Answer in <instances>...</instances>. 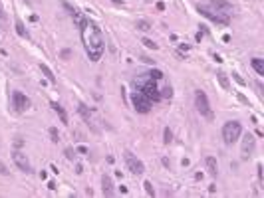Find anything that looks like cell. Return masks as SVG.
Here are the masks:
<instances>
[{
  "label": "cell",
  "instance_id": "obj_1",
  "mask_svg": "<svg viewBox=\"0 0 264 198\" xmlns=\"http://www.w3.org/2000/svg\"><path fill=\"white\" fill-rule=\"evenodd\" d=\"M80 30H82V42H83V48H86L87 57H90L91 61H99L101 56H103V50H105V42H103L101 28L93 20L86 18L83 24L80 26Z\"/></svg>",
  "mask_w": 264,
  "mask_h": 198
},
{
  "label": "cell",
  "instance_id": "obj_2",
  "mask_svg": "<svg viewBox=\"0 0 264 198\" xmlns=\"http://www.w3.org/2000/svg\"><path fill=\"white\" fill-rule=\"evenodd\" d=\"M133 85H135V91H141L149 101H161V91L157 87V81L151 79L147 73H141V77L133 79Z\"/></svg>",
  "mask_w": 264,
  "mask_h": 198
},
{
  "label": "cell",
  "instance_id": "obj_3",
  "mask_svg": "<svg viewBox=\"0 0 264 198\" xmlns=\"http://www.w3.org/2000/svg\"><path fill=\"white\" fill-rule=\"evenodd\" d=\"M242 135V125L238 121H228L225 123L222 127V139H225V145H234L236 141Z\"/></svg>",
  "mask_w": 264,
  "mask_h": 198
},
{
  "label": "cell",
  "instance_id": "obj_4",
  "mask_svg": "<svg viewBox=\"0 0 264 198\" xmlns=\"http://www.w3.org/2000/svg\"><path fill=\"white\" fill-rule=\"evenodd\" d=\"M195 107H197V111L205 119L212 121V117H215V115H212V109H211V103H209V97H206V93L203 89L195 91Z\"/></svg>",
  "mask_w": 264,
  "mask_h": 198
},
{
  "label": "cell",
  "instance_id": "obj_5",
  "mask_svg": "<svg viewBox=\"0 0 264 198\" xmlns=\"http://www.w3.org/2000/svg\"><path fill=\"white\" fill-rule=\"evenodd\" d=\"M131 103H133V109L137 113H149V111H151V101H149L141 91H133Z\"/></svg>",
  "mask_w": 264,
  "mask_h": 198
},
{
  "label": "cell",
  "instance_id": "obj_6",
  "mask_svg": "<svg viewBox=\"0 0 264 198\" xmlns=\"http://www.w3.org/2000/svg\"><path fill=\"white\" fill-rule=\"evenodd\" d=\"M123 156H125V162H127V169H129L133 175H143V172H145V165L131 151H125Z\"/></svg>",
  "mask_w": 264,
  "mask_h": 198
},
{
  "label": "cell",
  "instance_id": "obj_7",
  "mask_svg": "<svg viewBox=\"0 0 264 198\" xmlns=\"http://www.w3.org/2000/svg\"><path fill=\"white\" fill-rule=\"evenodd\" d=\"M199 12H201L206 20H211V22L222 24V26H228V16H222V14H218V12H215V10L206 8V6H199Z\"/></svg>",
  "mask_w": 264,
  "mask_h": 198
},
{
  "label": "cell",
  "instance_id": "obj_8",
  "mask_svg": "<svg viewBox=\"0 0 264 198\" xmlns=\"http://www.w3.org/2000/svg\"><path fill=\"white\" fill-rule=\"evenodd\" d=\"M209 8L218 12V14H222V16H231L232 12H234V6H232L228 0H211V2H209Z\"/></svg>",
  "mask_w": 264,
  "mask_h": 198
},
{
  "label": "cell",
  "instance_id": "obj_9",
  "mask_svg": "<svg viewBox=\"0 0 264 198\" xmlns=\"http://www.w3.org/2000/svg\"><path fill=\"white\" fill-rule=\"evenodd\" d=\"M12 105H14V109L18 113H22V111H26L30 107V99L22 91H12Z\"/></svg>",
  "mask_w": 264,
  "mask_h": 198
},
{
  "label": "cell",
  "instance_id": "obj_10",
  "mask_svg": "<svg viewBox=\"0 0 264 198\" xmlns=\"http://www.w3.org/2000/svg\"><path fill=\"white\" fill-rule=\"evenodd\" d=\"M12 159H14L16 166H18L20 170H24V172H32V166H30V162H28V159H26L24 153L14 151V153H12Z\"/></svg>",
  "mask_w": 264,
  "mask_h": 198
},
{
  "label": "cell",
  "instance_id": "obj_11",
  "mask_svg": "<svg viewBox=\"0 0 264 198\" xmlns=\"http://www.w3.org/2000/svg\"><path fill=\"white\" fill-rule=\"evenodd\" d=\"M254 145H256V139L250 135V133H246L244 139H242V159H248L250 155H252V151H254Z\"/></svg>",
  "mask_w": 264,
  "mask_h": 198
},
{
  "label": "cell",
  "instance_id": "obj_12",
  "mask_svg": "<svg viewBox=\"0 0 264 198\" xmlns=\"http://www.w3.org/2000/svg\"><path fill=\"white\" fill-rule=\"evenodd\" d=\"M101 190H103V194H105L107 198H111L113 194H115V190H113V180H111L109 175L101 176Z\"/></svg>",
  "mask_w": 264,
  "mask_h": 198
},
{
  "label": "cell",
  "instance_id": "obj_13",
  "mask_svg": "<svg viewBox=\"0 0 264 198\" xmlns=\"http://www.w3.org/2000/svg\"><path fill=\"white\" fill-rule=\"evenodd\" d=\"M205 165H206L209 175L216 176V172H218V165H216V159H215V156H206V159H205Z\"/></svg>",
  "mask_w": 264,
  "mask_h": 198
},
{
  "label": "cell",
  "instance_id": "obj_14",
  "mask_svg": "<svg viewBox=\"0 0 264 198\" xmlns=\"http://www.w3.org/2000/svg\"><path fill=\"white\" fill-rule=\"evenodd\" d=\"M50 105H52V109H54V111H56V113L60 115V119H62V123H64V125H68V115H66V111H64V107H62V105H60V103H56V101H52Z\"/></svg>",
  "mask_w": 264,
  "mask_h": 198
},
{
  "label": "cell",
  "instance_id": "obj_15",
  "mask_svg": "<svg viewBox=\"0 0 264 198\" xmlns=\"http://www.w3.org/2000/svg\"><path fill=\"white\" fill-rule=\"evenodd\" d=\"M250 66L254 67V71L258 76H264V61L260 60V57H252V60H250Z\"/></svg>",
  "mask_w": 264,
  "mask_h": 198
},
{
  "label": "cell",
  "instance_id": "obj_16",
  "mask_svg": "<svg viewBox=\"0 0 264 198\" xmlns=\"http://www.w3.org/2000/svg\"><path fill=\"white\" fill-rule=\"evenodd\" d=\"M40 70H42V73L46 76V79H48L50 83H56V81H58V79H56V76H54V71L50 70L46 63H40Z\"/></svg>",
  "mask_w": 264,
  "mask_h": 198
},
{
  "label": "cell",
  "instance_id": "obj_17",
  "mask_svg": "<svg viewBox=\"0 0 264 198\" xmlns=\"http://www.w3.org/2000/svg\"><path fill=\"white\" fill-rule=\"evenodd\" d=\"M77 111H80V115L83 117V121L90 125V123H91V113H90V109H87L83 103H80V105H77Z\"/></svg>",
  "mask_w": 264,
  "mask_h": 198
},
{
  "label": "cell",
  "instance_id": "obj_18",
  "mask_svg": "<svg viewBox=\"0 0 264 198\" xmlns=\"http://www.w3.org/2000/svg\"><path fill=\"white\" fill-rule=\"evenodd\" d=\"M0 28L2 30L8 28V14H6V10H4L2 4H0Z\"/></svg>",
  "mask_w": 264,
  "mask_h": 198
},
{
  "label": "cell",
  "instance_id": "obj_19",
  "mask_svg": "<svg viewBox=\"0 0 264 198\" xmlns=\"http://www.w3.org/2000/svg\"><path fill=\"white\" fill-rule=\"evenodd\" d=\"M216 79H218V83L222 85V89H231V83H228V77L225 76V73H216Z\"/></svg>",
  "mask_w": 264,
  "mask_h": 198
},
{
  "label": "cell",
  "instance_id": "obj_20",
  "mask_svg": "<svg viewBox=\"0 0 264 198\" xmlns=\"http://www.w3.org/2000/svg\"><path fill=\"white\" fill-rule=\"evenodd\" d=\"M16 32H18L20 38H28V32H26L24 24H22V20H16Z\"/></svg>",
  "mask_w": 264,
  "mask_h": 198
},
{
  "label": "cell",
  "instance_id": "obj_21",
  "mask_svg": "<svg viewBox=\"0 0 264 198\" xmlns=\"http://www.w3.org/2000/svg\"><path fill=\"white\" fill-rule=\"evenodd\" d=\"M135 26H137V30H141V32H149V30L153 28L147 20H137V24H135Z\"/></svg>",
  "mask_w": 264,
  "mask_h": 198
},
{
  "label": "cell",
  "instance_id": "obj_22",
  "mask_svg": "<svg viewBox=\"0 0 264 198\" xmlns=\"http://www.w3.org/2000/svg\"><path fill=\"white\" fill-rule=\"evenodd\" d=\"M147 76L151 77V79L159 81V79H163V71H161V70H151V71H149V73H147Z\"/></svg>",
  "mask_w": 264,
  "mask_h": 198
},
{
  "label": "cell",
  "instance_id": "obj_23",
  "mask_svg": "<svg viewBox=\"0 0 264 198\" xmlns=\"http://www.w3.org/2000/svg\"><path fill=\"white\" fill-rule=\"evenodd\" d=\"M171 141H173V133H171V129H169V127H165V131H163V143H165V145H169Z\"/></svg>",
  "mask_w": 264,
  "mask_h": 198
},
{
  "label": "cell",
  "instance_id": "obj_24",
  "mask_svg": "<svg viewBox=\"0 0 264 198\" xmlns=\"http://www.w3.org/2000/svg\"><path fill=\"white\" fill-rule=\"evenodd\" d=\"M143 188H145V192H147V196H155V188H153V184L149 182V180L143 182Z\"/></svg>",
  "mask_w": 264,
  "mask_h": 198
},
{
  "label": "cell",
  "instance_id": "obj_25",
  "mask_svg": "<svg viewBox=\"0 0 264 198\" xmlns=\"http://www.w3.org/2000/svg\"><path fill=\"white\" fill-rule=\"evenodd\" d=\"M141 44H143L145 48H149V50H157V44H155L153 40H149V38H143V40H141Z\"/></svg>",
  "mask_w": 264,
  "mask_h": 198
},
{
  "label": "cell",
  "instance_id": "obj_26",
  "mask_svg": "<svg viewBox=\"0 0 264 198\" xmlns=\"http://www.w3.org/2000/svg\"><path fill=\"white\" fill-rule=\"evenodd\" d=\"M50 137H52L54 143L60 141V135H58V129H56V127H50Z\"/></svg>",
  "mask_w": 264,
  "mask_h": 198
},
{
  "label": "cell",
  "instance_id": "obj_27",
  "mask_svg": "<svg viewBox=\"0 0 264 198\" xmlns=\"http://www.w3.org/2000/svg\"><path fill=\"white\" fill-rule=\"evenodd\" d=\"M161 97H173V87H171V85H167V87H165L163 89V93H161Z\"/></svg>",
  "mask_w": 264,
  "mask_h": 198
},
{
  "label": "cell",
  "instance_id": "obj_28",
  "mask_svg": "<svg viewBox=\"0 0 264 198\" xmlns=\"http://www.w3.org/2000/svg\"><path fill=\"white\" fill-rule=\"evenodd\" d=\"M76 153H80V155H87V147H86V145H80V147L76 149Z\"/></svg>",
  "mask_w": 264,
  "mask_h": 198
},
{
  "label": "cell",
  "instance_id": "obj_29",
  "mask_svg": "<svg viewBox=\"0 0 264 198\" xmlns=\"http://www.w3.org/2000/svg\"><path fill=\"white\" fill-rule=\"evenodd\" d=\"M189 44H181V48H179V56H183V52H189Z\"/></svg>",
  "mask_w": 264,
  "mask_h": 198
},
{
  "label": "cell",
  "instance_id": "obj_30",
  "mask_svg": "<svg viewBox=\"0 0 264 198\" xmlns=\"http://www.w3.org/2000/svg\"><path fill=\"white\" fill-rule=\"evenodd\" d=\"M8 172H10V170L6 169V165L2 162V160H0V175H8Z\"/></svg>",
  "mask_w": 264,
  "mask_h": 198
},
{
  "label": "cell",
  "instance_id": "obj_31",
  "mask_svg": "<svg viewBox=\"0 0 264 198\" xmlns=\"http://www.w3.org/2000/svg\"><path fill=\"white\" fill-rule=\"evenodd\" d=\"M66 159L74 160V149H66Z\"/></svg>",
  "mask_w": 264,
  "mask_h": 198
},
{
  "label": "cell",
  "instance_id": "obj_32",
  "mask_svg": "<svg viewBox=\"0 0 264 198\" xmlns=\"http://www.w3.org/2000/svg\"><path fill=\"white\" fill-rule=\"evenodd\" d=\"M232 76H234V79H236V81H238V83H240V85H244V79H242V77H240V76H238V73H232Z\"/></svg>",
  "mask_w": 264,
  "mask_h": 198
},
{
  "label": "cell",
  "instance_id": "obj_33",
  "mask_svg": "<svg viewBox=\"0 0 264 198\" xmlns=\"http://www.w3.org/2000/svg\"><path fill=\"white\" fill-rule=\"evenodd\" d=\"M70 54H72L70 50H64V52H62V57H64V60H68V57H70Z\"/></svg>",
  "mask_w": 264,
  "mask_h": 198
},
{
  "label": "cell",
  "instance_id": "obj_34",
  "mask_svg": "<svg viewBox=\"0 0 264 198\" xmlns=\"http://www.w3.org/2000/svg\"><path fill=\"white\" fill-rule=\"evenodd\" d=\"M238 99H240V101H242V103H246V105H248V99H246V97H244V95H242V93H238Z\"/></svg>",
  "mask_w": 264,
  "mask_h": 198
},
{
  "label": "cell",
  "instance_id": "obj_35",
  "mask_svg": "<svg viewBox=\"0 0 264 198\" xmlns=\"http://www.w3.org/2000/svg\"><path fill=\"white\" fill-rule=\"evenodd\" d=\"M76 172H77V175H82V172H83V166L82 165H76Z\"/></svg>",
  "mask_w": 264,
  "mask_h": 198
},
{
  "label": "cell",
  "instance_id": "obj_36",
  "mask_svg": "<svg viewBox=\"0 0 264 198\" xmlns=\"http://www.w3.org/2000/svg\"><path fill=\"white\" fill-rule=\"evenodd\" d=\"M48 188L50 190H56V182H54V180H50V182H48Z\"/></svg>",
  "mask_w": 264,
  "mask_h": 198
},
{
  "label": "cell",
  "instance_id": "obj_37",
  "mask_svg": "<svg viewBox=\"0 0 264 198\" xmlns=\"http://www.w3.org/2000/svg\"><path fill=\"white\" fill-rule=\"evenodd\" d=\"M209 192H211V194L216 192V184H211V186H209Z\"/></svg>",
  "mask_w": 264,
  "mask_h": 198
},
{
  "label": "cell",
  "instance_id": "obj_38",
  "mask_svg": "<svg viewBox=\"0 0 264 198\" xmlns=\"http://www.w3.org/2000/svg\"><path fill=\"white\" fill-rule=\"evenodd\" d=\"M195 40H197V42H201V40H203V32H197V34H195Z\"/></svg>",
  "mask_w": 264,
  "mask_h": 198
},
{
  "label": "cell",
  "instance_id": "obj_39",
  "mask_svg": "<svg viewBox=\"0 0 264 198\" xmlns=\"http://www.w3.org/2000/svg\"><path fill=\"white\" fill-rule=\"evenodd\" d=\"M141 60H143L145 63H153V60H151V57H147V56H143V57H141Z\"/></svg>",
  "mask_w": 264,
  "mask_h": 198
},
{
  "label": "cell",
  "instance_id": "obj_40",
  "mask_svg": "<svg viewBox=\"0 0 264 198\" xmlns=\"http://www.w3.org/2000/svg\"><path fill=\"white\" fill-rule=\"evenodd\" d=\"M157 10H165V4H163V2H157Z\"/></svg>",
  "mask_w": 264,
  "mask_h": 198
},
{
  "label": "cell",
  "instance_id": "obj_41",
  "mask_svg": "<svg viewBox=\"0 0 264 198\" xmlns=\"http://www.w3.org/2000/svg\"><path fill=\"white\" fill-rule=\"evenodd\" d=\"M111 2H115V4H123V0H111Z\"/></svg>",
  "mask_w": 264,
  "mask_h": 198
},
{
  "label": "cell",
  "instance_id": "obj_42",
  "mask_svg": "<svg viewBox=\"0 0 264 198\" xmlns=\"http://www.w3.org/2000/svg\"><path fill=\"white\" fill-rule=\"evenodd\" d=\"M26 2H30V0H26Z\"/></svg>",
  "mask_w": 264,
  "mask_h": 198
}]
</instances>
